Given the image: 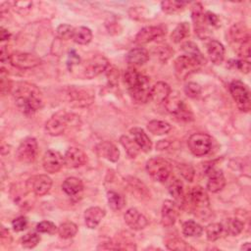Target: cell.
<instances>
[{
    "label": "cell",
    "instance_id": "6da1fadb",
    "mask_svg": "<svg viewBox=\"0 0 251 251\" xmlns=\"http://www.w3.org/2000/svg\"><path fill=\"white\" fill-rule=\"evenodd\" d=\"M13 96L19 110L25 115H32L43 106L41 91L30 82H19Z\"/></svg>",
    "mask_w": 251,
    "mask_h": 251
},
{
    "label": "cell",
    "instance_id": "7a4b0ae2",
    "mask_svg": "<svg viewBox=\"0 0 251 251\" xmlns=\"http://www.w3.org/2000/svg\"><path fill=\"white\" fill-rule=\"evenodd\" d=\"M229 37L236 44V52L241 58L247 59L250 56V32L247 25L243 23L234 24L229 29Z\"/></svg>",
    "mask_w": 251,
    "mask_h": 251
},
{
    "label": "cell",
    "instance_id": "3957f363",
    "mask_svg": "<svg viewBox=\"0 0 251 251\" xmlns=\"http://www.w3.org/2000/svg\"><path fill=\"white\" fill-rule=\"evenodd\" d=\"M146 171L154 180L165 182L171 176L172 165L163 158L153 157L146 162Z\"/></svg>",
    "mask_w": 251,
    "mask_h": 251
},
{
    "label": "cell",
    "instance_id": "277c9868",
    "mask_svg": "<svg viewBox=\"0 0 251 251\" xmlns=\"http://www.w3.org/2000/svg\"><path fill=\"white\" fill-rule=\"evenodd\" d=\"M73 114H67L65 112H59L52 116L45 125V130L52 136H57L65 132L70 123L75 120L72 118Z\"/></svg>",
    "mask_w": 251,
    "mask_h": 251
},
{
    "label": "cell",
    "instance_id": "5b68a950",
    "mask_svg": "<svg viewBox=\"0 0 251 251\" xmlns=\"http://www.w3.org/2000/svg\"><path fill=\"white\" fill-rule=\"evenodd\" d=\"M229 91L237 107L243 112H248L251 104L250 93L246 84L240 80H234L229 84Z\"/></svg>",
    "mask_w": 251,
    "mask_h": 251
},
{
    "label": "cell",
    "instance_id": "8992f818",
    "mask_svg": "<svg viewBox=\"0 0 251 251\" xmlns=\"http://www.w3.org/2000/svg\"><path fill=\"white\" fill-rule=\"evenodd\" d=\"M201 66L202 64L199 61L187 55H182L177 57L175 61V73L176 77L182 80L185 79L190 74L196 72Z\"/></svg>",
    "mask_w": 251,
    "mask_h": 251
},
{
    "label": "cell",
    "instance_id": "52a82bcc",
    "mask_svg": "<svg viewBox=\"0 0 251 251\" xmlns=\"http://www.w3.org/2000/svg\"><path fill=\"white\" fill-rule=\"evenodd\" d=\"M188 147L195 156H204L208 154L212 146V138L210 135L202 132L193 133L188 139Z\"/></svg>",
    "mask_w": 251,
    "mask_h": 251
},
{
    "label": "cell",
    "instance_id": "ba28073f",
    "mask_svg": "<svg viewBox=\"0 0 251 251\" xmlns=\"http://www.w3.org/2000/svg\"><path fill=\"white\" fill-rule=\"evenodd\" d=\"M37 152L38 145L36 139L34 137H26L18 147L16 157L20 162L29 164L35 160Z\"/></svg>",
    "mask_w": 251,
    "mask_h": 251
},
{
    "label": "cell",
    "instance_id": "9c48e42d",
    "mask_svg": "<svg viewBox=\"0 0 251 251\" xmlns=\"http://www.w3.org/2000/svg\"><path fill=\"white\" fill-rule=\"evenodd\" d=\"M167 111L176 118L182 121H192L193 115L183 100L178 97H169L165 101Z\"/></svg>",
    "mask_w": 251,
    "mask_h": 251
},
{
    "label": "cell",
    "instance_id": "30bf717a",
    "mask_svg": "<svg viewBox=\"0 0 251 251\" xmlns=\"http://www.w3.org/2000/svg\"><path fill=\"white\" fill-rule=\"evenodd\" d=\"M40 59L35 56L34 54L31 53H26V52H20L16 51L10 54L9 56V63L21 70H26V69H31L40 64Z\"/></svg>",
    "mask_w": 251,
    "mask_h": 251
},
{
    "label": "cell",
    "instance_id": "8fae6325",
    "mask_svg": "<svg viewBox=\"0 0 251 251\" xmlns=\"http://www.w3.org/2000/svg\"><path fill=\"white\" fill-rule=\"evenodd\" d=\"M188 200L192 209L196 213L204 214L207 209H209V197L205 189L201 186H194L190 189L188 193Z\"/></svg>",
    "mask_w": 251,
    "mask_h": 251
},
{
    "label": "cell",
    "instance_id": "7c38bea8",
    "mask_svg": "<svg viewBox=\"0 0 251 251\" xmlns=\"http://www.w3.org/2000/svg\"><path fill=\"white\" fill-rule=\"evenodd\" d=\"M109 67V61L103 55H96L88 59L83 66V75L87 78H93Z\"/></svg>",
    "mask_w": 251,
    "mask_h": 251
},
{
    "label": "cell",
    "instance_id": "4fadbf2b",
    "mask_svg": "<svg viewBox=\"0 0 251 251\" xmlns=\"http://www.w3.org/2000/svg\"><path fill=\"white\" fill-rule=\"evenodd\" d=\"M166 34V27L162 25H149L141 28L135 36V43L137 44H146L153 41L156 38H159Z\"/></svg>",
    "mask_w": 251,
    "mask_h": 251
},
{
    "label": "cell",
    "instance_id": "5bb4252c",
    "mask_svg": "<svg viewBox=\"0 0 251 251\" xmlns=\"http://www.w3.org/2000/svg\"><path fill=\"white\" fill-rule=\"evenodd\" d=\"M43 169L49 174H55L61 170L63 165H65L64 157L55 150H47L43 156L42 160Z\"/></svg>",
    "mask_w": 251,
    "mask_h": 251
},
{
    "label": "cell",
    "instance_id": "9a60e30c",
    "mask_svg": "<svg viewBox=\"0 0 251 251\" xmlns=\"http://www.w3.org/2000/svg\"><path fill=\"white\" fill-rule=\"evenodd\" d=\"M150 91L151 87L149 85V79L145 75L142 76L137 84L128 88L130 96L139 103H146L150 100Z\"/></svg>",
    "mask_w": 251,
    "mask_h": 251
},
{
    "label": "cell",
    "instance_id": "2e32d148",
    "mask_svg": "<svg viewBox=\"0 0 251 251\" xmlns=\"http://www.w3.org/2000/svg\"><path fill=\"white\" fill-rule=\"evenodd\" d=\"M87 160L86 154L77 147H70L64 156V162L66 167L75 169L81 167L85 164Z\"/></svg>",
    "mask_w": 251,
    "mask_h": 251
},
{
    "label": "cell",
    "instance_id": "e0dca14e",
    "mask_svg": "<svg viewBox=\"0 0 251 251\" xmlns=\"http://www.w3.org/2000/svg\"><path fill=\"white\" fill-rule=\"evenodd\" d=\"M67 96L70 103L79 107L88 106L93 101V95L82 88H71L67 91Z\"/></svg>",
    "mask_w": 251,
    "mask_h": 251
},
{
    "label": "cell",
    "instance_id": "ac0fdd59",
    "mask_svg": "<svg viewBox=\"0 0 251 251\" xmlns=\"http://www.w3.org/2000/svg\"><path fill=\"white\" fill-rule=\"evenodd\" d=\"M178 206L170 200H166L161 211V223L164 226H172L175 225L178 217Z\"/></svg>",
    "mask_w": 251,
    "mask_h": 251
},
{
    "label": "cell",
    "instance_id": "d6986e66",
    "mask_svg": "<svg viewBox=\"0 0 251 251\" xmlns=\"http://www.w3.org/2000/svg\"><path fill=\"white\" fill-rule=\"evenodd\" d=\"M125 222L126 224L134 230H140L143 229L147 225L148 221L144 215H142L137 209L130 208L128 209L125 216Z\"/></svg>",
    "mask_w": 251,
    "mask_h": 251
},
{
    "label": "cell",
    "instance_id": "ffe728a7",
    "mask_svg": "<svg viewBox=\"0 0 251 251\" xmlns=\"http://www.w3.org/2000/svg\"><path fill=\"white\" fill-rule=\"evenodd\" d=\"M207 175L209 176V179L207 181V189L210 192L216 193L225 187L226 178L221 170L210 167L207 170Z\"/></svg>",
    "mask_w": 251,
    "mask_h": 251
},
{
    "label": "cell",
    "instance_id": "44dd1931",
    "mask_svg": "<svg viewBox=\"0 0 251 251\" xmlns=\"http://www.w3.org/2000/svg\"><path fill=\"white\" fill-rule=\"evenodd\" d=\"M31 182V189L37 196H42L46 194L51 186H52V179L47 175H39L33 176L30 180Z\"/></svg>",
    "mask_w": 251,
    "mask_h": 251
},
{
    "label": "cell",
    "instance_id": "7402d4cb",
    "mask_svg": "<svg viewBox=\"0 0 251 251\" xmlns=\"http://www.w3.org/2000/svg\"><path fill=\"white\" fill-rule=\"evenodd\" d=\"M171 87L168 83L164 81H159L151 87L150 99L157 104L165 103V101L170 97Z\"/></svg>",
    "mask_w": 251,
    "mask_h": 251
},
{
    "label": "cell",
    "instance_id": "603a6c76",
    "mask_svg": "<svg viewBox=\"0 0 251 251\" xmlns=\"http://www.w3.org/2000/svg\"><path fill=\"white\" fill-rule=\"evenodd\" d=\"M96 152L100 157H103L111 162H117L120 158V151L115 144L109 141H104L96 146Z\"/></svg>",
    "mask_w": 251,
    "mask_h": 251
},
{
    "label": "cell",
    "instance_id": "cb8c5ba5",
    "mask_svg": "<svg viewBox=\"0 0 251 251\" xmlns=\"http://www.w3.org/2000/svg\"><path fill=\"white\" fill-rule=\"evenodd\" d=\"M207 53L212 63L219 65L224 61L225 58V47L224 45L215 39H211L207 43Z\"/></svg>",
    "mask_w": 251,
    "mask_h": 251
},
{
    "label": "cell",
    "instance_id": "d4e9b609",
    "mask_svg": "<svg viewBox=\"0 0 251 251\" xmlns=\"http://www.w3.org/2000/svg\"><path fill=\"white\" fill-rule=\"evenodd\" d=\"M105 217V211L100 207H90L84 212V222L88 228H95Z\"/></svg>",
    "mask_w": 251,
    "mask_h": 251
},
{
    "label": "cell",
    "instance_id": "484cf974",
    "mask_svg": "<svg viewBox=\"0 0 251 251\" xmlns=\"http://www.w3.org/2000/svg\"><path fill=\"white\" fill-rule=\"evenodd\" d=\"M130 133L133 136V140L136 142L140 150L147 153L152 149V142L146 132L140 127H132L130 129Z\"/></svg>",
    "mask_w": 251,
    "mask_h": 251
},
{
    "label": "cell",
    "instance_id": "4316f807",
    "mask_svg": "<svg viewBox=\"0 0 251 251\" xmlns=\"http://www.w3.org/2000/svg\"><path fill=\"white\" fill-rule=\"evenodd\" d=\"M169 192L171 196L174 198V202L178 206L182 207L185 204V195L183 191V184L182 182L177 179L174 178L170 185H169Z\"/></svg>",
    "mask_w": 251,
    "mask_h": 251
},
{
    "label": "cell",
    "instance_id": "83f0119b",
    "mask_svg": "<svg viewBox=\"0 0 251 251\" xmlns=\"http://www.w3.org/2000/svg\"><path fill=\"white\" fill-rule=\"evenodd\" d=\"M149 59V53L145 48L138 47L131 49L126 54V61L132 66H141L145 64Z\"/></svg>",
    "mask_w": 251,
    "mask_h": 251
},
{
    "label": "cell",
    "instance_id": "f1b7e54d",
    "mask_svg": "<svg viewBox=\"0 0 251 251\" xmlns=\"http://www.w3.org/2000/svg\"><path fill=\"white\" fill-rule=\"evenodd\" d=\"M191 18L195 25V30L197 31L198 35L200 32H205V18L203 12V6L200 3H194L191 7Z\"/></svg>",
    "mask_w": 251,
    "mask_h": 251
},
{
    "label": "cell",
    "instance_id": "f546056e",
    "mask_svg": "<svg viewBox=\"0 0 251 251\" xmlns=\"http://www.w3.org/2000/svg\"><path fill=\"white\" fill-rule=\"evenodd\" d=\"M82 188H83L82 181L79 178L75 176H70L66 178L62 184L63 191L70 196H74L77 194L82 190Z\"/></svg>",
    "mask_w": 251,
    "mask_h": 251
},
{
    "label": "cell",
    "instance_id": "4dcf8cb0",
    "mask_svg": "<svg viewBox=\"0 0 251 251\" xmlns=\"http://www.w3.org/2000/svg\"><path fill=\"white\" fill-rule=\"evenodd\" d=\"M73 39L75 43L80 45L88 44L92 39V32L86 26H78L75 28Z\"/></svg>",
    "mask_w": 251,
    "mask_h": 251
},
{
    "label": "cell",
    "instance_id": "1f68e13d",
    "mask_svg": "<svg viewBox=\"0 0 251 251\" xmlns=\"http://www.w3.org/2000/svg\"><path fill=\"white\" fill-rule=\"evenodd\" d=\"M172 126L169 123L165 121H159V120H152L147 124V129L156 135H162L166 134L171 130Z\"/></svg>",
    "mask_w": 251,
    "mask_h": 251
},
{
    "label": "cell",
    "instance_id": "d6a6232c",
    "mask_svg": "<svg viewBox=\"0 0 251 251\" xmlns=\"http://www.w3.org/2000/svg\"><path fill=\"white\" fill-rule=\"evenodd\" d=\"M182 50L185 52V54L197 61H199L202 65L205 64L206 60L204 58V56L202 55V53L200 52L199 48L197 47V45L191 41H187L185 43L182 44Z\"/></svg>",
    "mask_w": 251,
    "mask_h": 251
},
{
    "label": "cell",
    "instance_id": "836d02e7",
    "mask_svg": "<svg viewBox=\"0 0 251 251\" xmlns=\"http://www.w3.org/2000/svg\"><path fill=\"white\" fill-rule=\"evenodd\" d=\"M203 232V227L196 222L189 220L182 224V233L185 236H200Z\"/></svg>",
    "mask_w": 251,
    "mask_h": 251
},
{
    "label": "cell",
    "instance_id": "e575fe53",
    "mask_svg": "<svg viewBox=\"0 0 251 251\" xmlns=\"http://www.w3.org/2000/svg\"><path fill=\"white\" fill-rule=\"evenodd\" d=\"M189 28H190L189 24L186 23V22L178 24L171 34V38H172L173 42L178 43L183 38L187 37L189 35Z\"/></svg>",
    "mask_w": 251,
    "mask_h": 251
},
{
    "label": "cell",
    "instance_id": "d590c367",
    "mask_svg": "<svg viewBox=\"0 0 251 251\" xmlns=\"http://www.w3.org/2000/svg\"><path fill=\"white\" fill-rule=\"evenodd\" d=\"M77 232V226L73 222H65L58 226V233L61 238L69 239L74 237Z\"/></svg>",
    "mask_w": 251,
    "mask_h": 251
},
{
    "label": "cell",
    "instance_id": "8d00e7d4",
    "mask_svg": "<svg viewBox=\"0 0 251 251\" xmlns=\"http://www.w3.org/2000/svg\"><path fill=\"white\" fill-rule=\"evenodd\" d=\"M120 142L124 146V148L126 149L127 155L130 158H135L138 155L140 148L138 147V145L136 144V142L134 140L130 139L126 135H122L120 137Z\"/></svg>",
    "mask_w": 251,
    "mask_h": 251
},
{
    "label": "cell",
    "instance_id": "74e56055",
    "mask_svg": "<svg viewBox=\"0 0 251 251\" xmlns=\"http://www.w3.org/2000/svg\"><path fill=\"white\" fill-rule=\"evenodd\" d=\"M223 231H224V226L220 223L209 224L205 228L207 239L210 241H216L217 239H219Z\"/></svg>",
    "mask_w": 251,
    "mask_h": 251
},
{
    "label": "cell",
    "instance_id": "f35d334b",
    "mask_svg": "<svg viewBox=\"0 0 251 251\" xmlns=\"http://www.w3.org/2000/svg\"><path fill=\"white\" fill-rule=\"evenodd\" d=\"M107 199H108L109 206L113 210H121L126 203L124 196L113 190H110L107 192Z\"/></svg>",
    "mask_w": 251,
    "mask_h": 251
},
{
    "label": "cell",
    "instance_id": "ab89813d",
    "mask_svg": "<svg viewBox=\"0 0 251 251\" xmlns=\"http://www.w3.org/2000/svg\"><path fill=\"white\" fill-rule=\"evenodd\" d=\"M243 227L244 224L238 219H228L226 223V226H224L226 231L232 236L238 235L243 230Z\"/></svg>",
    "mask_w": 251,
    "mask_h": 251
},
{
    "label": "cell",
    "instance_id": "60d3db41",
    "mask_svg": "<svg viewBox=\"0 0 251 251\" xmlns=\"http://www.w3.org/2000/svg\"><path fill=\"white\" fill-rule=\"evenodd\" d=\"M166 246L170 250H181V251H186V250H194L193 247H191L188 243L183 241L182 239L178 237H173L170 238L166 241Z\"/></svg>",
    "mask_w": 251,
    "mask_h": 251
},
{
    "label": "cell",
    "instance_id": "b9f144b4",
    "mask_svg": "<svg viewBox=\"0 0 251 251\" xmlns=\"http://www.w3.org/2000/svg\"><path fill=\"white\" fill-rule=\"evenodd\" d=\"M186 4H187L186 2L163 1V2H161V8H162L163 12H165L167 14H174V13L181 11Z\"/></svg>",
    "mask_w": 251,
    "mask_h": 251
},
{
    "label": "cell",
    "instance_id": "7bdbcfd3",
    "mask_svg": "<svg viewBox=\"0 0 251 251\" xmlns=\"http://www.w3.org/2000/svg\"><path fill=\"white\" fill-rule=\"evenodd\" d=\"M39 241L40 236L36 232H28L21 239V243L24 248H33L39 243Z\"/></svg>",
    "mask_w": 251,
    "mask_h": 251
},
{
    "label": "cell",
    "instance_id": "ee69618b",
    "mask_svg": "<svg viewBox=\"0 0 251 251\" xmlns=\"http://www.w3.org/2000/svg\"><path fill=\"white\" fill-rule=\"evenodd\" d=\"M57 36L60 38V39H63V40H68L70 38H73V35H74V31H75V28L70 25H67V24H62L60 25L58 27H57Z\"/></svg>",
    "mask_w": 251,
    "mask_h": 251
},
{
    "label": "cell",
    "instance_id": "f6af8a7d",
    "mask_svg": "<svg viewBox=\"0 0 251 251\" xmlns=\"http://www.w3.org/2000/svg\"><path fill=\"white\" fill-rule=\"evenodd\" d=\"M177 170L181 176L187 181H192L195 176L194 168L190 164H179L177 165Z\"/></svg>",
    "mask_w": 251,
    "mask_h": 251
},
{
    "label": "cell",
    "instance_id": "bcb514c9",
    "mask_svg": "<svg viewBox=\"0 0 251 251\" xmlns=\"http://www.w3.org/2000/svg\"><path fill=\"white\" fill-rule=\"evenodd\" d=\"M36 230L41 233H48V234H54L56 231H58V227L56 225L50 221H43L37 224Z\"/></svg>",
    "mask_w": 251,
    "mask_h": 251
},
{
    "label": "cell",
    "instance_id": "7dc6e473",
    "mask_svg": "<svg viewBox=\"0 0 251 251\" xmlns=\"http://www.w3.org/2000/svg\"><path fill=\"white\" fill-rule=\"evenodd\" d=\"M155 54L161 61L166 62L172 57V55L174 54V50H172L171 47L168 45H162V46H158L155 49Z\"/></svg>",
    "mask_w": 251,
    "mask_h": 251
},
{
    "label": "cell",
    "instance_id": "c3c4849f",
    "mask_svg": "<svg viewBox=\"0 0 251 251\" xmlns=\"http://www.w3.org/2000/svg\"><path fill=\"white\" fill-rule=\"evenodd\" d=\"M228 65L233 68V69H237L238 71L244 73V74H248L250 71V63L248 61L245 60H230L228 61Z\"/></svg>",
    "mask_w": 251,
    "mask_h": 251
},
{
    "label": "cell",
    "instance_id": "681fc988",
    "mask_svg": "<svg viewBox=\"0 0 251 251\" xmlns=\"http://www.w3.org/2000/svg\"><path fill=\"white\" fill-rule=\"evenodd\" d=\"M184 92L190 98H197L201 94V86L196 82H188L184 86Z\"/></svg>",
    "mask_w": 251,
    "mask_h": 251
},
{
    "label": "cell",
    "instance_id": "f907efd6",
    "mask_svg": "<svg viewBox=\"0 0 251 251\" xmlns=\"http://www.w3.org/2000/svg\"><path fill=\"white\" fill-rule=\"evenodd\" d=\"M12 3H13L14 10L21 15L27 14L32 5V3L30 1H17V2H12Z\"/></svg>",
    "mask_w": 251,
    "mask_h": 251
},
{
    "label": "cell",
    "instance_id": "816d5d0a",
    "mask_svg": "<svg viewBox=\"0 0 251 251\" xmlns=\"http://www.w3.org/2000/svg\"><path fill=\"white\" fill-rule=\"evenodd\" d=\"M128 182H129L130 188H134L135 191H138V195L140 197L148 198V192H147L146 186L142 182H140L138 179H135V178L128 180Z\"/></svg>",
    "mask_w": 251,
    "mask_h": 251
},
{
    "label": "cell",
    "instance_id": "f5cc1de1",
    "mask_svg": "<svg viewBox=\"0 0 251 251\" xmlns=\"http://www.w3.org/2000/svg\"><path fill=\"white\" fill-rule=\"evenodd\" d=\"M27 219L24 216H20L18 218H16L13 222H12V226L14 228L15 231H23L24 229L26 228L27 226Z\"/></svg>",
    "mask_w": 251,
    "mask_h": 251
},
{
    "label": "cell",
    "instance_id": "db71d44e",
    "mask_svg": "<svg viewBox=\"0 0 251 251\" xmlns=\"http://www.w3.org/2000/svg\"><path fill=\"white\" fill-rule=\"evenodd\" d=\"M12 88V83L10 79L8 78V75H5V71L2 68L1 69V93L2 95H5L8 93Z\"/></svg>",
    "mask_w": 251,
    "mask_h": 251
},
{
    "label": "cell",
    "instance_id": "11a10c76",
    "mask_svg": "<svg viewBox=\"0 0 251 251\" xmlns=\"http://www.w3.org/2000/svg\"><path fill=\"white\" fill-rule=\"evenodd\" d=\"M107 78H108V81L110 84L112 85H116L118 83V80H119V70L116 68V67H108L107 69Z\"/></svg>",
    "mask_w": 251,
    "mask_h": 251
},
{
    "label": "cell",
    "instance_id": "9f6ffc18",
    "mask_svg": "<svg viewBox=\"0 0 251 251\" xmlns=\"http://www.w3.org/2000/svg\"><path fill=\"white\" fill-rule=\"evenodd\" d=\"M79 56L77 55V53L75 50H71L69 52L68 55V61H67V65L69 68H72L75 65H77L79 63Z\"/></svg>",
    "mask_w": 251,
    "mask_h": 251
},
{
    "label": "cell",
    "instance_id": "6f0895ef",
    "mask_svg": "<svg viewBox=\"0 0 251 251\" xmlns=\"http://www.w3.org/2000/svg\"><path fill=\"white\" fill-rule=\"evenodd\" d=\"M204 18H205V23L211 25H216L218 24V17L216 14L208 11L204 14Z\"/></svg>",
    "mask_w": 251,
    "mask_h": 251
},
{
    "label": "cell",
    "instance_id": "680465c9",
    "mask_svg": "<svg viewBox=\"0 0 251 251\" xmlns=\"http://www.w3.org/2000/svg\"><path fill=\"white\" fill-rule=\"evenodd\" d=\"M10 36H11L10 32L7 29H5L4 27H1V31H0V38H1V40L2 41L8 40L10 38Z\"/></svg>",
    "mask_w": 251,
    "mask_h": 251
},
{
    "label": "cell",
    "instance_id": "91938a15",
    "mask_svg": "<svg viewBox=\"0 0 251 251\" xmlns=\"http://www.w3.org/2000/svg\"><path fill=\"white\" fill-rule=\"evenodd\" d=\"M169 145H170V142H169L168 140H160V141L157 143L156 148H157L158 150H164V149L168 148Z\"/></svg>",
    "mask_w": 251,
    "mask_h": 251
},
{
    "label": "cell",
    "instance_id": "94428289",
    "mask_svg": "<svg viewBox=\"0 0 251 251\" xmlns=\"http://www.w3.org/2000/svg\"><path fill=\"white\" fill-rule=\"evenodd\" d=\"M249 247H250V245H249V243H248V242H246V244H245V245H244V246H243V245H242V247H241V249H243V250H244V249H249Z\"/></svg>",
    "mask_w": 251,
    "mask_h": 251
}]
</instances>
